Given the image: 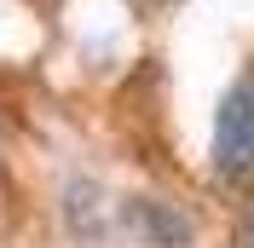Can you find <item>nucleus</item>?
Instances as JSON below:
<instances>
[{"label": "nucleus", "mask_w": 254, "mask_h": 248, "mask_svg": "<svg viewBox=\"0 0 254 248\" xmlns=\"http://www.w3.org/2000/svg\"><path fill=\"white\" fill-rule=\"evenodd\" d=\"M214 173L237 190H254V63L225 87L214 110Z\"/></svg>", "instance_id": "f257e3e1"}, {"label": "nucleus", "mask_w": 254, "mask_h": 248, "mask_svg": "<svg viewBox=\"0 0 254 248\" xmlns=\"http://www.w3.org/2000/svg\"><path fill=\"white\" fill-rule=\"evenodd\" d=\"M127 219H133V231L150 248H185L190 237H196V219H190L185 208H174V202H156V196H139L127 208Z\"/></svg>", "instance_id": "f03ea898"}, {"label": "nucleus", "mask_w": 254, "mask_h": 248, "mask_svg": "<svg viewBox=\"0 0 254 248\" xmlns=\"http://www.w3.org/2000/svg\"><path fill=\"white\" fill-rule=\"evenodd\" d=\"M231 248H254V208L237 219V231H231Z\"/></svg>", "instance_id": "7ed1b4c3"}]
</instances>
